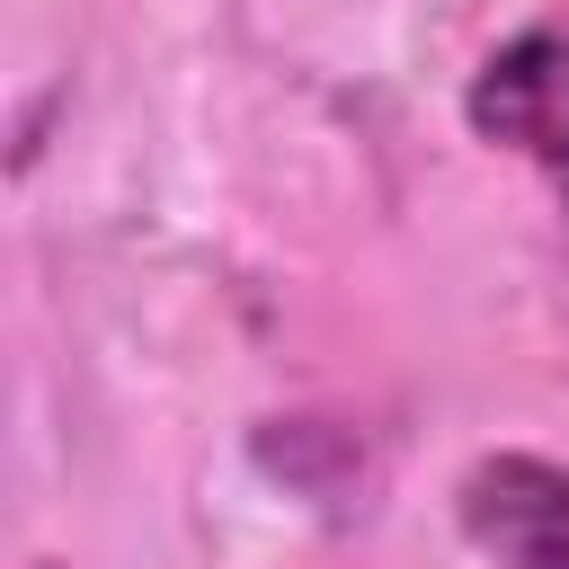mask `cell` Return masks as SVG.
Segmentation results:
<instances>
[{
  "mask_svg": "<svg viewBox=\"0 0 569 569\" xmlns=\"http://www.w3.org/2000/svg\"><path fill=\"white\" fill-rule=\"evenodd\" d=\"M462 116H471L480 142L525 151V160L560 187V204H569V36H560V27L507 36V44L471 71Z\"/></svg>",
  "mask_w": 569,
  "mask_h": 569,
  "instance_id": "1",
  "label": "cell"
},
{
  "mask_svg": "<svg viewBox=\"0 0 569 569\" xmlns=\"http://www.w3.org/2000/svg\"><path fill=\"white\" fill-rule=\"evenodd\" d=\"M462 533L498 569H569V462L551 453H489L453 489Z\"/></svg>",
  "mask_w": 569,
  "mask_h": 569,
  "instance_id": "2",
  "label": "cell"
},
{
  "mask_svg": "<svg viewBox=\"0 0 569 569\" xmlns=\"http://www.w3.org/2000/svg\"><path fill=\"white\" fill-rule=\"evenodd\" d=\"M36 569H44V560H36Z\"/></svg>",
  "mask_w": 569,
  "mask_h": 569,
  "instance_id": "3",
  "label": "cell"
}]
</instances>
